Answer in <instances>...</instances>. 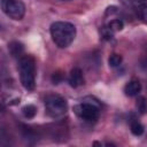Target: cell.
Wrapping results in <instances>:
<instances>
[{
	"mask_svg": "<svg viewBox=\"0 0 147 147\" xmlns=\"http://www.w3.org/2000/svg\"><path fill=\"white\" fill-rule=\"evenodd\" d=\"M49 31L53 42L60 48L68 47L76 37V26L70 22H54L51 25Z\"/></svg>",
	"mask_w": 147,
	"mask_h": 147,
	"instance_id": "cell-1",
	"label": "cell"
},
{
	"mask_svg": "<svg viewBox=\"0 0 147 147\" xmlns=\"http://www.w3.org/2000/svg\"><path fill=\"white\" fill-rule=\"evenodd\" d=\"M18 72L22 86L28 91L36 87V62L30 55H24L18 61Z\"/></svg>",
	"mask_w": 147,
	"mask_h": 147,
	"instance_id": "cell-2",
	"label": "cell"
},
{
	"mask_svg": "<svg viewBox=\"0 0 147 147\" xmlns=\"http://www.w3.org/2000/svg\"><path fill=\"white\" fill-rule=\"evenodd\" d=\"M45 108L48 116L59 118L65 115L68 110L67 100L59 94H48L45 98Z\"/></svg>",
	"mask_w": 147,
	"mask_h": 147,
	"instance_id": "cell-3",
	"label": "cell"
},
{
	"mask_svg": "<svg viewBox=\"0 0 147 147\" xmlns=\"http://www.w3.org/2000/svg\"><path fill=\"white\" fill-rule=\"evenodd\" d=\"M2 11L11 20L20 21L24 17L25 6L21 0H1Z\"/></svg>",
	"mask_w": 147,
	"mask_h": 147,
	"instance_id": "cell-4",
	"label": "cell"
},
{
	"mask_svg": "<svg viewBox=\"0 0 147 147\" xmlns=\"http://www.w3.org/2000/svg\"><path fill=\"white\" fill-rule=\"evenodd\" d=\"M74 111L79 118L87 122L96 121L100 115V108L91 102H82L79 105H76L74 107Z\"/></svg>",
	"mask_w": 147,
	"mask_h": 147,
	"instance_id": "cell-5",
	"label": "cell"
},
{
	"mask_svg": "<svg viewBox=\"0 0 147 147\" xmlns=\"http://www.w3.org/2000/svg\"><path fill=\"white\" fill-rule=\"evenodd\" d=\"M68 82L70 84V86L72 87H78L80 85L84 84V76H83V71L79 68H74L71 69L70 74H69V78Z\"/></svg>",
	"mask_w": 147,
	"mask_h": 147,
	"instance_id": "cell-6",
	"label": "cell"
},
{
	"mask_svg": "<svg viewBox=\"0 0 147 147\" xmlns=\"http://www.w3.org/2000/svg\"><path fill=\"white\" fill-rule=\"evenodd\" d=\"M141 91V84L137 79H132L127 82L124 86V92L127 96H136Z\"/></svg>",
	"mask_w": 147,
	"mask_h": 147,
	"instance_id": "cell-7",
	"label": "cell"
},
{
	"mask_svg": "<svg viewBox=\"0 0 147 147\" xmlns=\"http://www.w3.org/2000/svg\"><path fill=\"white\" fill-rule=\"evenodd\" d=\"M8 49H9V52H10V54L14 56V57H22V54H23V51H24V48H23V45L21 44V42H18V41H13V42H10L9 45H8Z\"/></svg>",
	"mask_w": 147,
	"mask_h": 147,
	"instance_id": "cell-8",
	"label": "cell"
},
{
	"mask_svg": "<svg viewBox=\"0 0 147 147\" xmlns=\"http://www.w3.org/2000/svg\"><path fill=\"white\" fill-rule=\"evenodd\" d=\"M107 28H108L109 30H111L113 32H117V31H121V30L124 28V23H123L122 20L115 18V20H111V21L108 23Z\"/></svg>",
	"mask_w": 147,
	"mask_h": 147,
	"instance_id": "cell-9",
	"label": "cell"
},
{
	"mask_svg": "<svg viewBox=\"0 0 147 147\" xmlns=\"http://www.w3.org/2000/svg\"><path fill=\"white\" fill-rule=\"evenodd\" d=\"M37 113V108L33 105H26L22 108V114L25 118H33Z\"/></svg>",
	"mask_w": 147,
	"mask_h": 147,
	"instance_id": "cell-10",
	"label": "cell"
},
{
	"mask_svg": "<svg viewBox=\"0 0 147 147\" xmlns=\"http://www.w3.org/2000/svg\"><path fill=\"white\" fill-rule=\"evenodd\" d=\"M130 127H131V132H132L134 136H137V137H139V136H141V134L144 133V126H142V124H141L140 122H138V121H132Z\"/></svg>",
	"mask_w": 147,
	"mask_h": 147,
	"instance_id": "cell-11",
	"label": "cell"
},
{
	"mask_svg": "<svg viewBox=\"0 0 147 147\" xmlns=\"http://www.w3.org/2000/svg\"><path fill=\"white\" fill-rule=\"evenodd\" d=\"M136 106H137L138 111H139L141 115H144V114L147 113V101H146V99H145L144 96H139V98L137 99Z\"/></svg>",
	"mask_w": 147,
	"mask_h": 147,
	"instance_id": "cell-12",
	"label": "cell"
},
{
	"mask_svg": "<svg viewBox=\"0 0 147 147\" xmlns=\"http://www.w3.org/2000/svg\"><path fill=\"white\" fill-rule=\"evenodd\" d=\"M122 60L123 59H122V56L119 54H111L109 56V59H108V63H109L110 67L116 68V67H118L122 63Z\"/></svg>",
	"mask_w": 147,
	"mask_h": 147,
	"instance_id": "cell-13",
	"label": "cell"
},
{
	"mask_svg": "<svg viewBox=\"0 0 147 147\" xmlns=\"http://www.w3.org/2000/svg\"><path fill=\"white\" fill-rule=\"evenodd\" d=\"M123 5L127 6V7H138V6H142L146 3L147 0H121Z\"/></svg>",
	"mask_w": 147,
	"mask_h": 147,
	"instance_id": "cell-14",
	"label": "cell"
},
{
	"mask_svg": "<svg viewBox=\"0 0 147 147\" xmlns=\"http://www.w3.org/2000/svg\"><path fill=\"white\" fill-rule=\"evenodd\" d=\"M139 15H140V18H141L145 23H147V3H145V5H142V6L140 7Z\"/></svg>",
	"mask_w": 147,
	"mask_h": 147,
	"instance_id": "cell-15",
	"label": "cell"
}]
</instances>
